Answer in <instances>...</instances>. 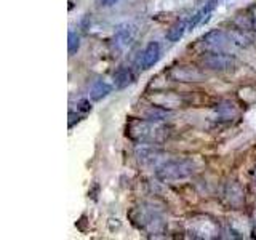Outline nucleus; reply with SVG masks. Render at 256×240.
Masks as SVG:
<instances>
[{
  "label": "nucleus",
  "instance_id": "obj_10",
  "mask_svg": "<svg viewBox=\"0 0 256 240\" xmlns=\"http://www.w3.org/2000/svg\"><path fill=\"white\" fill-rule=\"evenodd\" d=\"M114 80H116V86L117 88H125L130 84H133V74L130 69H118L117 74L114 76Z\"/></svg>",
  "mask_w": 256,
  "mask_h": 240
},
{
  "label": "nucleus",
  "instance_id": "obj_2",
  "mask_svg": "<svg viewBox=\"0 0 256 240\" xmlns=\"http://www.w3.org/2000/svg\"><path fill=\"white\" fill-rule=\"evenodd\" d=\"M204 66L208 69H213V70H228L234 66V58L228 53H222V52H213V53H208L202 58Z\"/></svg>",
  "mask_w": 256,
  "mask_h": 240
},
{
  "label": "nucleus",
  "instance_id": "obj_11",
  "mask_svg": "<svg viewBox=\"0 0 256 240\" xmlns=\"http://www.w3.org/2000/svg\"><path fill=\"white\" fill-rule=\"evenodd\" d=\"M146 118L150 120V122H154V120H164L166 116H168V112L162 108H158V106H152L150 109L146 110Z\"/></svg>",
  "mask_w": 256,
  "mask_h": 240
},
{
  "label": "nucleus",
  "instance_id": "obj_6",
  "mask_svg": "<svg viewBox=\"0 0 256 240\" xmlns=\"http://www.w3.org/2000/svg\"><path fill=\"white\" fill-rule=\"evenodd\" d=\"M216 6H218V0H210V2H206L194 16H192V20L189 21V30L196 29L200 22H206L208 16L213 13V10H214Z\"/></svg>",
  "mask_w": 256,
  "mask_h": 240
},
{
  "label": "nucleus",
  "instance_id": "obj_14",
  "mask_svg": "<svg viewBox=\"0 0 256 240\" xmlns=\"http://www.w3.org/2000/svg\"><path fill=\"white\" fill-rule=\"evenodd\" d=\"M98 4L101 6H112L114 4H117V0H98Z\"/></svg>",
  "mask_w": 256,
  "mask_h": 240
},
{
  "label": "nucleus",
  "instance_id": "obj_13",
  "mask_svg": "<svg viewBox=\"0 0 256 240\" xmlns=\"http://www.w3.org/2000/svg\"><path fill=\"white\" fill-rule=\"evenodd\" d=\"M78 109H80V110H84V112H88V110L92 109V106H90V102H88L86 100H84V101H80V102H78Z\"/></svg>",
  "mask_w": 256,
  "mask_h": 240
},
{
  "label": "nucleus",
  "instance_id": "obj_8",
  "mask_svg": "<svg viewBox=\"0 0 256 240\" xmlns=\"http://www.w3.org/2000/svg\"><path fill=\"white\" fill-rule=\"evenodd\" d=\"M133 28L132 24H122L117 30H116V36H114V42L118 48H124L128 44L132 42L133 38Z\"/></svg>",
  "mask_w": 256,
  "mask_h": 240
},
{
  "label": "nucleus",
  "instance_id": "obj_4",
  "mask_svg": "<svg viewBox=\"0 0 256 240\" xmlns=\"http://www.w3.org/2000/svg\"><path fill=\"white\" fill-rule=\"evenodd\" d=\"M170 77L173 80H180V82H197V80L202 78V72L192 68L178 66L170 70Z\"/></svg>",
  "mask_w": 256,
  "mask_h": 240
},
{
  "label": "nucleus",
  "instance_id": "obj_9",
  "mask_svg": "<svg viewBox=\"0 0 256 240\" xmlns=\"http://www.w3.org/2000/svg\"><path fill=\"white\" fill-rule=\"evenodd\" d=\"M110 92H112V86L108 82H104V80H96L90 90V98L93 101H100L102 98H106Z\"/></svg>",
  "mask_w": 256,
  "mask_h": 240
},
{
  "label": "nucleus",
  "instance_id": "obj_1",
  "mask_svg": "<svg viewBox=\"0 0 256 240\" xmlns=\"http://www.w3.org/2000/svg\"><path fill=\"white\" fill-rule=\"evenodd\" d=\"M196 170V165L192 160L189 158H181V160H172V162H166L157 170V178L160 181H178L184 180L190 176Z\"/></svg>",
  "mask_w": 256,
  "mask_h": 240
},
{
  "label": "nucleus",
  "instance_id": "obj_5",
  "mask_svg": "<svg viewBox=\"0 0 256 240\" xmlns=\"http://www.w3.org/2000/svg\"><path fill=\"white\" fill-rule=\"evenodd\" d=\"M158 58H160V45L157 42H150L146 46V50H144L142 54H141V60H140L141 69L152 68L154 64H157Z\"/></svg>",
  "mask_w": 256,
  "mask_h": 240
},
{
  "label": "nucleus",
  "instance_id": "obj_3",
  "mask_svg": "<svg viewBox=\"0 0 256 240\" xmlns=\"http://www.w3.org/2000/svg\"><path fill=\"white\" fill-rule=\"evenodd\" d=\"M204 45H206L213 52H224L229 45V37L221 30H213L204 37Z\"/></svg>",
  "mask_w": 256,
  "mask_h": 240
},
{
  "label": "nucleus",
  "instance_id": "obj_7",
  "mask_svg": "<svg viewBox=\"0 0 256 240\" xmlns=\"http://www.w3.org/2000/svg\"><path fill=\"white\" fill-rule=\"evenodd\" d=\"M186 29H189V21L186 18L176 21L173 26L166 30V40L168 42H180L184 36V32H186Z\"/></svg>",
  "mask_w": 256,
  "mask_h": 240
},
{
  "label": "nucleus",
  "instance_id": "obj_12",
  "mask_svg": "<svg viewBox=\"0 0 256 240\" xmlns=\"http://www.w3.org/2000/svg\"><path fill=\"white\" fill-rule=\"evenodd\" d=\"M68 40H69V42H68L69 56H74L78 52V48H80V38H78V36L76 34V32H69Z\"/></svg>",
  "mask_w": 256,
  "mask_h": 240
}]
</instances>
